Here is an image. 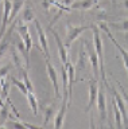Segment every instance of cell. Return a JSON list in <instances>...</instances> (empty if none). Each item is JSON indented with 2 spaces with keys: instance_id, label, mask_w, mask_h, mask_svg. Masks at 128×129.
<instances>
[{
  "instance_id": "cell-1",
  "label": "cell",
  "mask_w": 128,
  "mask_h": 129,
  "mask_svg": "<svg viewBox=\"0 0 128 129\" xmlns=\"http://www.w3.org/2000/svg\"><path fill=\"white\" fill-rule=\"evenodd\" d=\"M92 31H93V47L96 52H97L98 56V62H100V78L103 79L104 85L107 87H111L109 82L107 79V73H105V64H104V46H103V39H101V32H100V28L96 26V24H92L90 26Z\"/></svg>"
},
{
  "instance_id": "cell-2",
  "label": "cell",
  "mask_w": 128,
  "mask_h": 129,
  "mask_svg": "<svg viewBox=\"0 0 128 129\" xmlns=\"http://www.w3.org/2000/svg\"><path fill=\"white\" fill-rule=\"evenodd\" d=\"M100 28L105 32L107 36L111 39V42L113 43V46L116 47V50H117L120 52V55H121V58H123V63H124V67H125V70H127V74H128V51L124 48L123 46H120L119 42L115 39V36L112 35V31L109 30V27H108V24L107 23H100Z\"/></svg>"
},
{
  "instance_id": "cell-3",
  "label": "cell",
  "mask_w": 128,
  "mask_h": 129,
  "mask_svg": "<svg viewBox=\"0 0 128 129\" xmlns=\"http://www.w3.org/2000/svg\"><path fill=\"white\" fill-rule=\"evenodd\" d=\"M84 46H85L86 51H88V58H89V62H90V67H92V71H93V77L98 81V78H100V62H98L97 52H96L94 47L92 46L88 40H84Z\"/></svg>"
},
{
  "instance_id": "cell-4",
  "label": "cell",
  "mask_w": 128,
  "mask_h": 129,
  "mask_svg": "<svg viewBox=\"0 0 128 129\" xmlns=\"http://www.w3.org/2000/svg\"><path fill=\"white\" fill-rule=\"evenodd\" d=\"M90 26H73V24L67 23L66 24V39H65V46L69 48L71 43L82 34L84 31L89 30Z\"/></svg>"
},
{
  "instance_id": "cell-5",
  "label": "cell",
  "mask_w": 128,
  "mask_h": 129,
  "mask_svg": "<svg viewBox=\"0 0 128 129\" xmlns=\"http://www.w3.org/2000/svg\"><path fill=\"white\" fill-rule=\"evenodd\" d=\"M67 106H69V93L63 91L62 95V104L59 106V110L57 112V114L54 117V128L61 129L65 122V117H66V112H67Z\"/></svg>"
},
{
  "instance_id": "cell-6",
  "label": "cell",
  "mask_w": 128,
  "mask_h": 129,
  "mask_svg": "<svg viewBox=\"0 0 128 129\" xmlns=\"http://www.w3.org/2000/svg\"><path fill=\"white\" fill-rule=\"evenodd\" d=\"M98 83H97V79L92 78L89 79V101H88V105L85 108V112H89L92 110V108L96 106V104H97V94H98Z\"/></svg>"
},
{
  "instance_id": "cell-7",
  "label": "cell",
  "mask_w": 128,
  "mask_h": 129,
  "mask_svg": "<svg viewBox=\"0 0 128 129\" xmlns=\"http://www.w3.org/2000/svg\"><path fill=\"white\" fill-rule=\"evenodd\" d=\"M34 24H35V28H37L39 44H41V47H42V54H45V58H46V59H50V55H49V44H47V39H46L45 30L42 28L41 23H39V20L35 19V20H34Z\"/></svg>"
},
{
  "instance_id": "cell-8",
  "label": "cell",
  "mask_w": 128,
  "mask_h": 129,
  "mask_svg": "<svg viewBox=\"0 0 128 129\" xmlns=\"http://www.w3.org/2000/svg\"><path fill=\"white\" fill-rule=\"evenodd\" d=\"M3 22H2V27H0V40L4 36L6 31H7V24L10 23V15H11V10H12V2L11 0H3Z\"/></svg>"
},
{
  "instance_id": "cell-9",
  "label": "cell",
  "mask_w": 128,
  "mask_h": 129,
  "mask_svg": "<svg viewBox=\"0 0 128 129\" xmlns=\"http://www.w3.org/2000/svg\"><path fill=\"white\" fill-rule=\"evenodd\" d=\"M46 70H47V74H49V78H50V81H51V85H53V87H54L55 97H57V98H59V95H61V93H59L58 74H57V71H55L54 66L51 64L50 59H46Z\"/></svg>"
},
{
  "instance_id": "cell-10",
  "label": "cell",
  "mask_w": 128,
  "mask_h": 129,
  "mask_svg": "<svg viewBox=\"0 0 128 129\" xmlns=\"http://www.w3.org/2000/svg\"><path fill=\"white\" fill-rule=\"evenodd\" d=\"M112 90V94H113V98L116 101L119 106V110L121 112V116H123V122H124V126H128V112H127V108H125V101H124L123 95H120L117 91L115 90V87H109Z\"/></svg>"
},
{
  "instance_id": "cell-11",
  "label": "cell",
  "mask_w": 128,
  "mask_h": 129,
  "mask_svg": "<svg viewBox=\"0 0 128 129\" xmlns=\"http://www.w3.org/2000/svg\"><path fill=\"white\" fill-rule=\"evenodd\" d=\"M96 106L98 108V114H100V121L101 124L107 120L108 117V113H107V98H105V94H104L103 89L100 87L98 89V94H97V104Z\"/></svg>"
},
{
  "instance_id": "cell-12",
  "label": "cell",
  "mask_w": 128,
  "mask_h": 129,
  "mask_svg": "<svg viewBox=\"0 0 128 129\" xmlns=\"http://www.w3.org/2000/svg\"><path fill=\"white\" fill-rule=\"evenodd\" d=\"M49 30L51 31V35L54 36L55 42H57V47H58V55H59V59H61L62 63H67V47L65 46V43L62 42V39L59 38V35L55 32L54 30H51V28H49Z\"/></svg>"
},
{
  "instance_id": "cell-13",
  "label": "cell",
  "mask_w": 128,
  "mask_h": 129,
  "mask_svg": "<svg viewBox=\"0 0 128 129\" xmlns=\"http://www.w3.org/2000/svg\"><path fill=\"white\" fill-rule=\"evenodd\" d=\"M18 32H19V35H20L22 40L26 44L27 51L30 52L31 47H33V38H31V34H30V30H29V27H27V24L26 23L24 24H20V26L18 27Z\"/></svg>"
},
{
  "instance_id": "cell-14",
  "label": "cell",
  "mask_w": 128,
  "mask_h": 129,
  "mask_svg": "<svg viewBox=\"0 0 128 129\" xmlns=\"http://www.w3.org/2000/svg\"><path fill=\"white\" fill-rule=\"evenodd\" d=\"M67 69V91H69V105L73 98V83H74V66L71 64L69 60L66 63Z\"/></svg>"
},
{
  "instance_id": "cell-15",
  "label": "cell",
  "mask_w": 128,
  "mask_h": 129,
  "mask_svg": "<svg viewBox=\"0 0 128 129\" xmlns=\"http://www.w3.org/2000/svg\"><path fill=\"white\" fill-rule=\"evenodd\" d=\"M98 0H77L74 2L73 4L70 6L71 10H82V11H86V10H90L92 7L97 3Z\"/></svg>"
},
{
  "instance_id": "cell-16",
  "label": "cell",
  "mask_w": 128,
  "mask_h": 129,
  "mask_svg": "<svg viewBox=\"0 0 128 129\" xmlns=\"http://www.w3.org/2000/svg\"><path fill=\"white\" fill-rule=\"evenodd\" d=\"M10 85H11V75H4L0 77V90H2V97L4 100L8 98V93H10Z\"/></svg>"
},
{
  "instance_id": "cell-17",
  "label": "cell",
  "mask_w": 128,
  "mask_h": 129,
  "mask_svg": "<svg viewBox=\"0 0 128 129\" xmlns=\"http://www.w3.org/2000/svg\"><path fill=\"white\" fill-rule=\"evenodd\" d=\"M24 2L26 0H12V10H11V15H10V22H14L18 18V14L24 6Z\"/></svg>"
},
{
  "instance_id": "cell-18",
  "label": "cell",
  "mask_w": 128,
  "mask_h": 129,
  "mask_svg": "<svg viewBox=\"0 0 128 129\" xmlns=\"http://www.w3.org/2000/svg\"><path fill=\"white\" fill-rule=\"evenodd\" d=\"M111 104H112V109H113V113H115V125H116V128H121L123 126V116H121V112L119 110V106H117L113 97H112Z\"/></svg>"
},
{
  "instance_id": "cell-19",
  "label": "cell",
  "mask_w": 128,
  "mask_h": 129,
  "mask_svg": "<svg viewBox=\"0 0 128 129\" xmlns=\"http://www.w3.org/2000/svg\"><path fill=\"white\" fill-rule=\"evenodd\" d=\"M10 52H11V59H12V63L15 64V67H16L19 71H20L22 69H24L22 66V58H20V55L18 54L16 48H15V47H10Z\"/></svg>"
},
{
  "instance_id": "cell-20",
  "label": "cell",
  "mask_w": 128,
  "mask_h": 129,
  "mask_svg": "<svg viewBox=\"0 0 128 129\" xmlns=\"http://www.w3.org/2000/svg\"><path fill=\"white\" fill-rule=\"evenodd\" d=\"M27 101H29V105L31 108V110H33L34 114H38V101H37V97H35L34 91H29L26 95Z\"/></svg>"
},
{
  "instance_id": "cell-21",
  "label": "cell",
  "mask_w": 128,
  "mask_h": 129,
  "mask_svg": "<svg viewBox=\"0 0 128 129\" xmlns=\"http://www.w3.org/2000/svg\"><path fill=\"white\" fill-rule=\"evenodd\" d=\"M10 105L8 104H6L4 106H2L0 108V126H4L6 125V122L8 121V118H10Z\"/></svg>"
},
{
  "instance_id": "cell-22",
  "label": "cell",
  "mask_w": 128,
  "mask_h": 129,
  "mask_svg": "<svg viewBox=\"0 0 128 129\" xmlns=\"http://www.w3.org/2000/svg\"><path fill=\"white\" fill-rule=\"evenodd\" d=\"M108 27H109V28H115V30L124 31V32H128V20H121L120 23L108 22Z\"/></svg>"
},
{
  "instance_id": "cell-23",
  "label": "cell",
  "mask_w": 128,
  "mask_h": 129,
  "mask_svg": "<svg viewBox=\"0 0 128 129\" xmlns=\"http://www.w3.org/2000/svg\"><path fill=\"white\" fill-rule=\"evenodd\" d=\"M20 20H22V22H24V23H30V22H34V20H35L34 12L31 11V8H30V7H26L24 10H23Z\"/></svg>"
},
{
  "instance_id": "cell-24",
  "label": "cell",
  "mask_w": 128,
  "mask_h": 129,
  "mask_svg": "<svg viewBox=\"0 0 128 129\" xmlns=\"http://www.w3.org/2000/svg\"><path fill=\"white\" fill-rule=\"evenodd\" d=\"M11 82H12L14 86H16V87L19 89V91H22L24 95H27V93H29V89H27L26 83L23 82V81H19L18 78H15V77L11 75Z\"/></svg>"
},
{
  "instance_id": "cell-25",
  "label": "cell",
  "mask_w": 128,
  "mask_h": 129,
  "mask_svg": "<svg viewBox=\"0 0 128 129\" xmlns=\"http://www.w3.org/2000/svg\"><path fill=\"white\" fill-rule=\"evenodd\" d=\"M43 114H45V121H43V125L49 124V121L51 118H54V105H50V106H47L45 110H43Z\"/></svg>"
},
{
  "instance_id": "cell-26",
  "label": "cell",
  "mask_w": 128,
  "mask_h": 129,
  "mask_svg": "<svg viewBox=\"0 0 128 129\" xmlns=\"http://www.w3.org/2000/svg\"><path fill=\"white\" fill-rule=\"evenodd\" d=\"M20 73H22V77H23V82L26 83V86H27V89H29V91H34V86H33V83H31V81H30V78H29V74H27V69H26V67L22 69Z\"/></svg>"
},
{
  "instance_id": "cell-27",
  "label": "cell",
  "mask_w": 128,
  "mask_h": 129,
  "mask_svg": "<svg viewBox=\"0 0 128 129\" xmlns=\"http://www.w3.org/2000/svg\"><path fill=\"white\" fill-rule=\"evenodd\" d=\"M85 64H86L85 52H84V50H81L80 51V58H78L77 66H75V70H85Z\"/></svg>"
},
{
  "instance_id": "cell-28",
  "label": "cell",
  "mask_w": 128,
  "mask_h": 129,
  "mask_svg": "<svg viewBox=\"0 0 128 129\" xmlns=\"http://www.w3.org/2000/svg\"><path fill=\"white\" fill-rule=\"evenodd\" d=\"M11 67H12V64H11V63H7L6 66L0 67V77H4V75L8 74V71H10Z\"/></svg>"
},
{
  "instance_id": "cell-29",
  "label": "cell",
  "mask_w": 128,
  "mask_h": 129,
  "mask_svg": "<svg viewBox=\"0 0 128 129\" xmlns=\"http://www.w3.org/2000/svg\"><path fill=\"white\" fill-rule=\"evenodd\" d=\"M117 86H119V89H120V90H121V95H123L124 101H125V104L128 105V94H127V91L124 90V87H123V86H121V85H120L119 82H117Z\"/></svg>"
},
{
  "instance_id": "cell-30",
  "label": "cell",
  "mask_w": 128,
  "mask_h": 129,
  "mask_svg": "<svg viewBox=\"0 0 128 129\" xmlns=\"http://www.w3.org/2000/svg\"><path fill=\"white\" fill-rule=\"evenodd\" d=\"M61 3L63 4V6H66V7H70L71 4L74 3V0H61Z\"/></svg>"
},
{
  "instance_id": "cell-31",
  "label": "cell",
  "mask_w": 128,
  "mask_h": 129,
  "mask_svg": "<svg viewBox=\"0 0 128 129\" xmlns=\"http://www.w3.org/2000/svg\"><path fill=\"white\" fill-rule=\"evenodd\" d=\"M125 44H127V51H128V32H125Z\"/></svg>"
},
{
  "instance_id": "cell-32",
  "label": "cell",
  "mask_w": 128,
  "mask_h": 129,
  "mask_svg": "<svg viewBox=\"0 0 128 129\" xmlns=\"http://www.w3.org/2000/svg\"><path fill=\"white\" fill-rule=\"evenodd\" d=\"M111 3H112V4H113V6H115V4H116V0H111Z\"/></svg>"
},
{
  "instance_id": "cell-33",
  "label": "cell",
  "mask_w": 128,
  "mask_h": 129,
  "mask_svg": "<svg viewBox=\"0 0 128 129\" xmlns=\"http://www.w3.org/2000/svg\"><path fill=\"white\" fill-rule=\"evenodd\" d=\"M0 2H2V0H0Z\"/></svg>"
}]
</instances>
